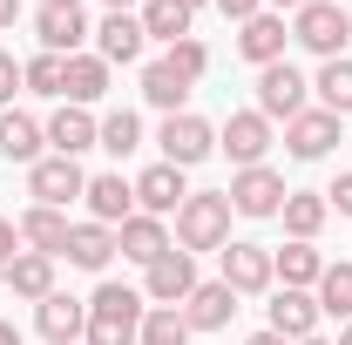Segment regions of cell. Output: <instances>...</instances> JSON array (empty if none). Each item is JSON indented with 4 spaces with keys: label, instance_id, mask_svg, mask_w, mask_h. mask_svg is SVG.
Masks as SVG:
<instances>
[{
    "label": "cell",
    "instance_id": "obj_43",
    "mask_svg": "<svg viewBox=\"0 0 352 345\" xmlns=\"http://www.w3.org/2000/svg\"><path fill=\"white\" fill-rule=\"evenodd\" d=\"M102 7H109V14H135L142 0H102Z\"/></svg>",
    "mask_w": 352,
    "mask_h": 345
},
{
    "label": "cell",
    "instance_id": "obj_41",
    "mask_svg": "<svg viewBox=\"0 0 352 345\" xmlns=\"http://www.w3.org/2000/svg\"><path fill=\"white\" fill-rule=\"evenodd\" d=\"M14 21H21V0H0V34H7Z\"/></svg>",
    "mask_w": 352,
    "mask_h": 345
},
{
    "label": "cell",
    "instance_id": "obj_33",
    "mask_svg": "<svg viewBox=\"0 0 352 345\" xmlns=\"http://www.w3.org/2000/svg\"><path fill=\"white\" fill-rule=\"evenodd\" d=\"M95 149H109L116 163L135 156V149H142V115H135V109H109V115H102V135H95Z\"/></svg>",
    "mask_w": 352,
    "mask_h": 345
},
{
    "label": "cell",
    "instance_id": "obj_2",
    "mask_svg": "<svg viewBox=\"0 0 352 345\" xmlns=\"http://www.w3.org/2000/svg\"><path fill=\"white\" fill-rule=\"evenodd\" d=\"M230 197L223 190H190L183 197V210H176V251H223L230 244Z\"/></svg>",
    "mask_w": 352,
    "mask_h": 345
},
{
    "label": "cell",
    "instance_id": "obj_11",
    "mask_svg": "<svg viewBox=\"0 0 352 345\" xmlns=\"http://www.w3.org/2000/svg\"><path fill=\"white\" fill-rule=\"evenodd\" d=\"M197 285H204L197 278V258L190 251H163V258L142 271V304H183Z\"/></svg>",
    "mask_w": 352,
    "mask_h": 345
},
{
    "label": "cell",
    "instance_id": "obj_30",
    "mask_svg": "<svg viewBox=\"0 0 352 345\" xmlns=\"http://www.w3.org/2000/svg\"><path fill=\"white\" fill-rule=\"evenodd\" d=\"M135 21H142V34H149V41L176 47V41H190V21H197V14H190L183 0H142V7H135Z\"/></svg>",
    "mask_w": 352,
    "mask_h": 345
},
{
    "label": "cell",
    "instance_id": "obj_19",
    "mask_svg": "<svg viewBox=\"0 0 352 345\" xmlns=\"http://www.w3.org/2000/svg\"><path fill=\"white\" fill-rule=\"evenodd\" d=\"M285 41H292V27H285V14H251L244 27H237V54L251 61V68H271V61H285Z\"/></svg>",
    "mask_w": 352,
    "mask_h": 345
},
{
    "label": "cell",
    "instance_id": "obj_21",
    "mask_svg": "<svg viewBox=\"0 0 352 345\" xmlns=\"http://www.w3.org/2000/svg\"><path fill=\"white\" fill-rule=\"evenodd\" d=\"M142 47H149V34H142V21H135V14H102V27H95V54H102L109 68L142 61Z\"/></svg>",
    "mask_w": 352,
    "mask_h": 345
},
{
    "label": "cell",
    "instance_id": "obj_8",
    "mask_svg": "<svg viewBox=\"0 0 352 345\" xmlns=\"http://www.w3.org/2000/svg\"><path fill=\"white\" fill-rule=\"evenodd\" d=\"M82 190H88V170L75 163V156H41V163L28 170V197L47 203V210H68Z\"/></svg>",
    "mask_w": 352,
    "mask_h": 345
},
{
    "label": "cell",
    "instance_id": "obj_38",
    "mask_svg": "<svg viewBox=\"0 0 352 345\" xmlns=\"http://www.w3.org/2000/svg\"><path fill=\"white\" fill-rule=\"evenodd\" d=\"M210 7H217L223 21H237V27H244L251 14H264V0H210Z\"/></svg>",
    "mask_w": 352,
    "mask_h": 345
},
{
    "label": "cell",
    "instance_id": "obj_28",
    "mask_svg": "<svg viewBox=\"0 0 352 345\" xmlns=\"http://www.w3.org/2000/svg\"><path fill=\"white\" fill-rule=\"evenodd\" d=\"M68 264H75V271H109V264H116V230L82 216V223L68 230Z\"/></svg>",
    "mask_w": 352,
    "mask_h": 345
},
{
    "label": "cell",
    "instance_id": "obj_32",
    "mask_svg": "<svg viewBox=\"0 0 352 345\" xmlns=\"http://www.w3.org/2000/svg\"><path fill=\"white\" fill-rule=\"evenodd\" d=\"M311 298H318V311H325V318H339V325H346V318H352V258L325 264V278L311 285Z\"/></svg>",
    "mask_w": 352,
    "mask_h": 345
},
{
    "label": "cell",
    "instance_id": "obj_29",
    "mask_svg": "<svg viewBox=\"0 0 352 345\" xmlns=\"http://www.w3.org/2000/svg\"><path fill=\"white\" fill-rule=\"evenodd\" d=\"M271 271H278V285H292V291H311V285L325 278V251L292 237L285 251H271Z\"/></svg>",
    "mask_w": 352,
    "mask_h": 345
},
{
    "label": "cell",
    "instance_id": "obj_31",
    "mask_svg": "<svg viewBox=\"0 0 352 345\" xmlns=\"http://www.w3.org/2000/svg\"><path fill=\"white\" fill-rule=\"evenodd\" d=\"M311 95H318V109H332L339 122L352 115V61L339 54V61H325L318 75H311Z\"/></svg>",
    "mask_w": 352,
    "mask_h": 345
},
{
    "label": "cell",
    "instance_id": "obj_18",
    "mask_svg": "<svg viewBox=\"0 0 352 345\" xmlns=\"http://www.w3.org/2000/svg\"><path fill=\"white\" fill-rule=\"evenodd\" d=\"M34 325H41V339H47V345H82V332H88V298L47 291V298L34 304Z\"/></svg>",
    "mask_w": 352,
    "mask_h": 345
},
{
    "label": "cell",
    "instance_id": "obj_48",
    "mask_svg": "<svg viewBox=\"0 0 352 345\" xmlns=\"http://www.w3.org/2000/svg\"><path fill=\"white\" fill-rule=\"evenodd\" d=\"M183 7H190V14H197V7H210V0H183Z\"/></svg>",
    "mask_w": 352,
    "mask_h": 345
},
{
    "label": "cell",
    "instance_id": "obj_6",
    "mask_svg": "<svg viewBox=\"0 0 352 345\" xmlns=\"http://www.w3.org/2000/svg\"><path fill=\"white\" fill-rule=\"evenodd\" d=\"M223 264V285L237 291V298H258V291H278V271H271V251L264 244H251V237H230L217 251Z\"/></svg>",
    "mask_w": 352,
    "mask_h": 345
},
{
    "label": "cell",
    "instance_id": "obj_14",
    "mask_svg": "<svg viewBox=\"0 0 352 345\" xmlns=\"http://www.w3.org/2000/svg\"><path fill=\"white\" fill-rule=\"evenodd\" d=\"M41 129H47V156H75V163H82V149H95V135H102V115H95V109H75V102H61Z\"/></svg>",
    "mask_w": 352,
    "mask_h": 345
},
{
    "label": "cell",
    "instance_id": "obj_1",
    "mask_svg": "<svg viewBox=\"0 0 352 345\" xmlns=\"http://www.w3.org/2000/svg\"><path fill=\"white\" fill-rule=\"evenodd\" d=\"M142 291L135 285H116V278H102L95 291H88V332L82 345H135L142 339Z\"/></svg>",
    "mask_w": 352,
    "mask_h": 345
},
{
    "label": "cell",
    "instance_id": "obj_47",
    "mask_svg": "<svg viewBox=\"0 0 352 345\" xmlns=\"http://www.w3.org/2000/svg\"><path fill=\"white\" fill-rule=\"evenodd\" d=\"M298 345H332V339H318V332H311V339H298Z\"/></svg>",
    "mask_w": 352,
    "mask_h": 345
},
{
    "label": "cell",
    "instance_id": "obj_15",
    "mask_svg": "<svg viewBox=\"0 0 352 345\" xmlns=\"http://www.w3.org/2000/svg\"><path fill=\"white\" fill-rule=\"evenodd\" d=\"M332 142H339V115H332V109H305V115L285 122V149H292V163H325Z\"/></svg>",
    "mask_w": 352,
    "mask_h": 345
},
{
    "label": "cell",
    "instance_id": "obj_26",
    "mask_svg": "<svg viewBox=\"0 0 352 345\" xmlns=\"http://www.w3.org/2000/svg\"><path fill=\"white\" fill-rule=\"evenodd\" d=\"M325 216H332L325 190H292V197H285V210H278V223H285V237H298V244H318Z\"/></svg>",
    "mask_w": 352,
    "mask_h": 345
},
{
    "label": "cell",
    "instance_id": "obj_16",
    "mask_svg": "<svg viewBox=\"0 0 352 345\" xmlns=\"http://www.w3.org/2000/svg\"><path fill=\"white\" fill-rule=\"evenodd\" d=\"M163 251H176V237H170V223H163V216H149V210H135L129 223L116 230V258L142 264V271L163 258Z\"/></svg>",
    "mask_w": 352,
    "mask_h": 345
},
{
    "label": "cell",
    "instance_id": "obj_24",
    "mask_svg": "<svg viewBox=\"0 0 352 345\" xmlns=\"http://www.w3.org/2000/svg\"><path fill=\"white\" fill-rule=\"evenodd\" d=\"M0 285H7L14 298L41 304L47 291H54V258H41V251H21V258H7V264H0Z\"/></svg>",
    "mask_w": 352,
    "mask_h": 345
},
{
    "label": "cell",
    "instance_id": "obj_39",
    "mask_svg": "<svg viewBox=\"0 0 352 345\" xmlns=\"http://www.w3.org/2000/svg\"><path fill=\"white\" fill-rule=\"evenodd\" d=\"M21 251H28V244H21V223H14V216H0V264L21 258Z\"/></svg>",
    "mask_w": 352,
    "mask_h": 345
},
{
    "label": "cell",
    "instance_id": "obj_45",
    "mask_svg": "<svg viewBox=\"0 0 352 345\" xmlns=\"http://www.w3.org/2000/svg\"><path fill=\"white\" fill-rule=\"evenodd\" d=\"M244 345H285V339H278V332H251Z\"/></svg>",
    "mask_w": 352,
    "mask_h": 345
},
{
    "label": "cell",
    "instance_id": "obj_37",
    "mask_svg": "<svg viewBox=\"0 0 352 345\" xmlns=\"http://www.w3.org/2000/svg\"><path fill=\"white\" fill-rule=\"evenodd\" d=\"M21 88H28V75H21V61H14V54L0 47V109H14V95H21Z\"/></svg>",
    "mask_w": 352,
    "mask_h": 345
},
{
    "label": "cell",
    "instance_id": "obj_40",
    "mask_svg": "<svg viewBox=\"0 0 352 345\" xmlns=\"http://www.w3.org/2000/svg\"><path fill=\"white\" fill-rule=\"evenodd\" d=\"M325 203H332V210H339V216H352V170L339 176V183H332V190H325Z\"/></svg>",
    "mask_w": 352,
    "mask_h": 345
},
{
    "label": "cell",
    "instance_id": "obj_27",
    "mask_svg": "<svg viewBox=\"0 0 352 345\" xmlns=\"http://www.w3.org/2000/svg\"><path fill=\"white\" fill-rule=\"evenodd\" d=\"M190 88H197V82H183V75H176L163 54H156V61H142V102H149V109H163V115H183Z\"/></svg>",
    "mask_w": 352,
    "mask_h": 345
},
{
    "label": "cell",
    "instance_id": "obj_35",
    "mask_svg": "<svg viewBox=\"0 0 352 345\" xmlns=\"http://www.w3.org/2000/svg\"><path fill=\"white\" fill-rule=\"evenodd\" d=\"M21 75H28V95L61 102V88H68V54H34V61H21Z\"/></svg>",
    "mask_w": 352,
    "mask_h": 345
},
{
    "label": "cell",
    "instance_id": "obj_42",
    "mask_svg": "<svg viewBox=\"0 0 352 345\" xmlns=\"http://www.w3.org/2000/svg\"><path fill=\"white\" fill-rule=\"evenodd\" d=\"M264 7H271V14H298L305 0H264Z\"/></svg>",
    "mask_w": 352,
    "mask_h": 345
},
{
    "label": "cell",
    "instance_id": "obj_12",
    "mask_svg": "<svg viewBox=\"0 0 352 345\" xmlns=\"http://www.w3.org/2000/svg\"><path fill=\"white\" fill-rule=\"evenodd\" d=\"M82 203H88V223H109V230H122V223L135 216V183H129L122 170H102V176H88Z\"/></svg>",
    "mask_w": 352,
    "mask_h": 345
},
{
    "label": "cell",
    "instance_id": "obj_17",
    "mask_svg": "<svg viewBox=\"0 0 352 345\" xmlns=\"http://www.w3.org/2000/svg\"><path fill=\"white\" fill-rule=\"evenodd\" d=\"M183 197H190V183H183V170H176V163H149V170L135 176V210L163 216V223L183 210Z\"/></svg>",
    "mask_w": 352,
    "mask_h": 345
},
{
    "label": "cell",
    "instance_id": "obj_34",
    "mask_svg": "<svg viewBox=\"0 0 352 345\" xmlns=\"http://www.w3.org/2000/svg\"><path fill=\"white\" fill-rule=\"evenodd\" d=\"M190 318H183V304H149L142 311V339L135 345H190Z\"/></svg>",
    "mask_w": 352,
    "mask_h": 345
},
{
    "label": "cell",
    "instance_id": "obj_22",
    "mask_svg": "<svg viewBox=\"0 0 352 345\" xmlns=\"http://www.w3.org/2000/svg\"><path fill=\"white\" fill-rule=\"evenodd\" d=\"M0 156H7V163H28V170L47 156V129L28 109H0Z\"/></svg>",
    "mask_w": 352,
    "mask_h": 345
},
{
    "label": "cell",
    "instance_id": "obj_25",
    "mask_svg": "<svg viewBox=\"0 0 352 345\" xmlns=\"http://www.w3.org/2000/svg\"><path fill=\"white\" fill-rule=\"evenodd\" d=\"M109 75H116V68H109L95 47H88V54H68V88H61V102H75V109H95V102L109 95Z\"/></svg>",
    "mask_w": 352,
    "mask_h": 345
},
{
    "label": "cell",
    "instance_id": "obj_7",
    "mask_svg": "<svg viewBox=\"0 0 352 345\" xmlns=\"http://www.w3.org/2000/svg\"><path fill=\"white\" fill-rule=\"evenodd\" d=\"M271 142H278V135H271V122H264L258 109H230V122L217 129V149L237 170H258L264 156H271Z\"/></svg>",
    "mask_w": 352,
    "mask_h": 345
},
{
    "label": "cell",
    "instance_id": "obj_23",
    "mask_svg": "<svg viewBox=\"0 0 352 345\" xmlns=\"http://www.w3.org/2000/svg\"><path fill=\"white\" fill-rule=\"evenodd\" d=\"M68 210H47V203H28L21 210V244L41 251V258H68Z\"/></svg>",
    "mask_w": 352,
    "mask_h": 345
},
{
    "label": "cell",
    "instance_id": "obj_9",
    "mask_svg": "<svg viewBox=\"0 0 352 345\" xmlns=\"http://www.w3.org/2000/svg\"><path fill=\"white\" fill-rule=\"evenodd\" d=\"M223 197H230V210H237V216H278L292 190H285V176L271 170V163H258V170H237V176H230Z\"/></svg>",
    "mask_w": 352,
    "mask_h": 345
},
{
    "label": "cell",
    "instance_id": "obj_5",
    "mask_svg": "<svg viewBox=\"0 0 352 345\" xmlns=\"http://www.w3.org/2000/svg\"><path fill=\"white\" fill-rule=\"evenodd\" d=\"M156 149H163V163H176V170H197L204 156H217V129L204 122V115H163V129H156Z\"/></svg>",
    "mask_w": 352,
    "mask_h": 345
},
{
    "label": "cell",
    "instance_id": "obj_10",
    "mask_svg": "<svg viewBox=\"0 0 352 345\" xmlns=\"http://www.w3.org/2000/svg\"><path fill=\"white\" fill-rule=\"evenodd\" d=\"M318 318H325V311H318V298H311V291H292V285H278V291H271V304H264V332H278L285 345L311 339V332H318Z\"/></svg>",
    "mask_w": 352,
    "mask_h": 345
},
{
    "label": "cell",
    "instance_id": "obj_13",
    "mask_svg": "<svg viewBox=\"0 0 352 345\" xmlns=\"http://www.w3.org/2000/svg\"><path fill=\"white\" fill-rule=\"evenodd\" d=\"M34 41H41V54H88L95 27H88L82 7H41L34 14Z\"/></svg>",
    "mask_w": 352,
    "mask_h": 345
},
{
    "label": "cell",
    "instance_id": "obj_20",
    "mask_svg": "<svg viewBox=\"0 0 352 345\" xmlns=\"http://www.w3.org/2000/svg\"><path fill=\"white\" fill-rule=\"evenodd\" d=\"M183 318H190V332H230V318H237V291H230L223 278H204V285L183 298Z\"/></svg>",
    "mask_w": 352,
    "mask_h": 345
},
{
    "label": "cell",
    "instance_id": "obj_4",
    "mask_svg": "<svg viewBox=\"0 0 352 345\" xmlns=\"http://www.w3.org/2000/svg\"><path fill=\"white\" fill-rule=\"evenodd\" d=\"M305 109H311V82L292 68V61L258 68V115L264 122H292V115H305Z\"/></svg>",
    "mask_w": 352,
    "mask_h": 345
},
{
    "label": "cell",
    "instance_id": "obj_49",
    "mask_svg": "<svg viewBox=\"0 0 352 345\" xmlns=\"http://www.w3.org/2000/svg\"><path fill=\"white\" fill-rule=\"evenodd\" d=\"M47 7H82V0H47Z\"/></svg>",
    "mask_w": 352,
    "mask_h": 345
},
{
    "label": "cell",
    "instance_id": "obj_44",
    "mask_svg": "<svg viewBox=\"0 0 352 345\" xmlns=\"http://www.w3.org/2000/svg\"><path fill=\"white\" fill-rule=\"evenodd\" d=\"M0 345H21V325H7V318H0Z\"/></svg>",
    "mask_w": 352,
    "mask_h": 345
},
{
    "label": "cell",
    "instance_id": "obj_3",
    "mask_svg": "<svg viewBox=\"0 0 352 345\" xmlns=\"http://www.w3.org/2000/svg\"><path fill=\"white\" fill-rule=\"evenodd\" d=\"M292 41L311 47L318 61H339L346 41H352V14L339 7V0H305V7L292 14Z\"/></svg>",
    "mask_w": 352,
    "mask_h": 345
},
{
    "label": "cell",
    "instance_id": "obj_46",
    "mask_svg": "<svg viewBox=\"0 0 352 345\" xmlns=\"http://www.w3.org/2000/svg\"><path fill=\"white\" fill-rule=\"evenodd\" d=\"M339 345H352V318H346V325H339Z\"/></svg>",
    "mask_w": 352,
    "mask_h": 345
},
{
    "label": "cell",
    "instance_id": "obj_36",
    "mask_svg": "<svg viewBox=\"0 0 352 345\" xmlns=\"http://www.w3.org/2000/svg\"><path fill=\"white\" fill-rule=\"evenodd\" d=\"M163 61H170L183 82H204V75H210V47L197 41V34H190V41H176V47H163Z\"/></svg>",
    "mask_w": 352,
    "mask_h": 345
}]
</instances>
